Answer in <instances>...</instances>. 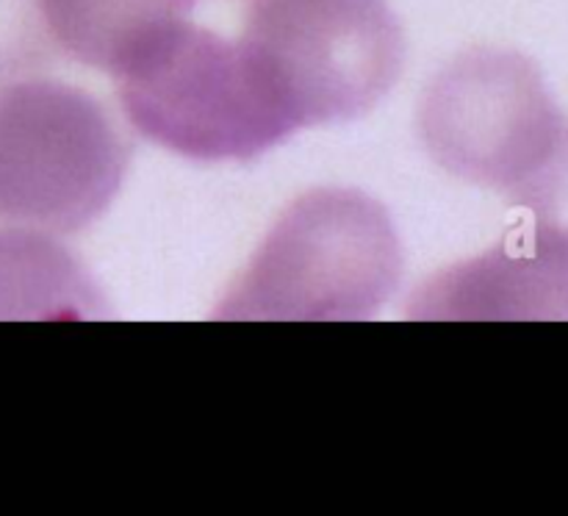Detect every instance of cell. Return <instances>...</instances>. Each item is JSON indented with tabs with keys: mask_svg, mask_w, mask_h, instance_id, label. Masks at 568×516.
Returning <instances> with one entry per match:
<instances>
[{
	"mask_svg": "<svg viewBox=\"0 0 568 516\" xmlns=\"http://www.w3.org/2000/svg\"><path fill=\"white\" fill-rule=\"evenodd\" d=\"M197 0H42L61 55L116 81L166 33L192 20Z\"/></svg>",
	"mask_w": 568,
	"mask_h": 516,
	"instance_id": "52a82bcc",
	"label": "cell"
},
{
	"mask_svg": "<svg viewBox=\"0 0 568 516\" xmlns=\"http://www.w3.org/2000/svg\"><path fill=\"white\" fill-rule=\"evenodd\" d=\"M239 37L303 128L366 114L403 72V31L386 0H247Z\"/></svg>",
	"mask_w": 568,
	"mask_h": 516,
	"instance_id": "277c9868",
	"label": "cell"
},
{
	"mask_svg": "<svg viewBox=\"0 0 568 516\" xmlns=\"http://www.w3.org/2000/svg\"><path fill=\"white\" fill-rule=\"evenodd\" d=\"M399 270V239L381 203L316 189L283 211L216 316L366 320L392 297Z\"/></svg>",
	"mask_w": 568,
	"mask_h": 516,
	"instance_id": "7a4b0ae2",
	"label": "cell"
},
{
	"mask_svg": "<svg viewBox=\"0 0 568 516\" xmlns=\"http://www.w3.org/2000/svg\"><path fill=\"white\" fill-rule=\"evenodd\" d=\"M55 233L0 222V322L89 320L103 297Z\"/></svg>",
	"mask_w": 568,
	"mask_h": 516,
	"instance_id": "ba28073f",
	"label": "cell"
},
{
	"mask_svg": "<svg viewBox=\"0 0 568 516\" xmlns=\"http://www.w3.org/2000/svg\"><path fill=\"white\" fill-rule=\"evenodd\" d=\"M133 131L197 161L255 159L300 131L277 78L239 39L186 20L116 78Z\"/></svg>",
	"mask_w": 568,
	"mask_h": 516,
	"instance_id": "6da1fadb",
	"label": "cell"
},
{
	"mask_svg": "<svg viewBox=\"0 0 568 516\" xmlns=\"http://www.w3.org/2000/svg\"><path fill=\"white\" fill-rule=\"evenodd\" d=\"M564 133L541 75L514 50L475 48L425 89L419 136L455 178L516 194Z\"/></svg>",
	"mask_w": 568,
	"mask_h": 516,
	"instance_id": "5b68a950",
	"label": "cell"
},
{
	"mask_svg": "<svg viewBox=\"0 0 568 516\" xmlns=\"http://www.w3.org/2000/svg\"><path fill=\"white\" fill-rule=\"evenodd\" d=\"M59 55L42 0H0V89L44 75Z\"/></svg>",
	"mask_w": 568,
	"mask_h": 516,
	"instance_id": "9c48e42d",
	"label": "cell"
},
{
	"mask_svg": "<svg viewBox=\"0 0 568 516\" xmlns=\"http://www.w3.org/2000/svg\"><path fill=\"white\" fill-rule=\"evenodd\" d=\"M410 305L425 320L568 316V236L536 222L480 259L442 272Z\"/></svg>",
	"mask_w": 568,
	"mask_h": 516,
	"instance_id": "8992f818",
	"label": "cell"
},
{
	"mask_svg": "<svg viewBox=\"0 0 568 516\" xmlns=\"http://www.w3.org/2000/svg\"><path fill=\"white\" fill-rule=\"evenodd\" d=\"M131 150L92 92L33 75L0 89V222L78 233L111 205Z\"/></svg>",
	"mask_w": 568,
	"mask_h": 516,
	"instance_id": "3957f363",
	"label": "cell"
}]
</instances>
